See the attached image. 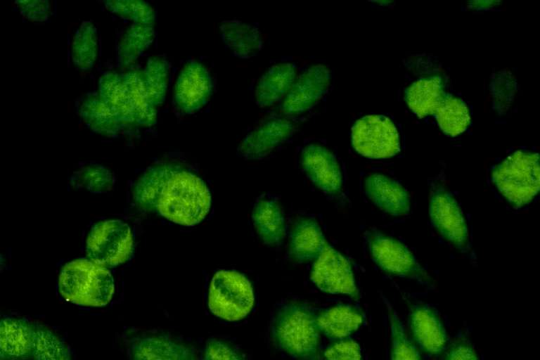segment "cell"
Segmentation results:
<instances>
[{
	"label": "cell",
	"mask_w": 540,
	"mask_h": 360,
	"mask_svg": "<svg viewBox=\"0 0 540 360\" xmlns=\"http://www.w3.org/2000/svg\"><path fill=\"white\" fill-rule=\"evenodd\" d=\"M218 31L226 46L238 58L257 56L264 45L260 30L241 20H221L218 22Z\"/></svg>",
	"instance_id": "484cf974"
},
{
	"label": "cell",
	"mask_w": 540,
	"mask_h": 360,
	"mask_svg": "<svg viewBox=\"0 0 540 360\" xmlns=\"http://www.w3.org/2000/svg\"><path fill=\"white\" fill-rule=\"evenodd\" d=\"M32 360H74L72 348L54 328L34 319Z\"/></svg>",
	"instance_id": "83f0119b"
},
{
	"label": "cell",
	"mask_w": 540,
	"mask_h": 360,
	"mask_svg": "<svg viewBox=\"0 0 540 360\" xmlns=\"http://www.w3.org/2000/svg\"><path fill=\"white\" fill-rule=\"evenodd\" d=\"M81 174L82 180L84 179V186L94 191L105 189L109 184L110 177L109 172L98 165H88L77 172Z\"/></svg>",
	"instance_id": "f35d334b"
},
{
	"label": "cell",
	"mask_w": 540,
	"mask_h": 360,
	"mask_svg": "<svg viewBox=\"0 0 540 360\" xmlns=\"http://www.w3.org/2000/svg\"><path fill=\"white\" fill-rule=\"evenodd\" d=\"M155 34V27L152 25L131 22L119 29L115 51L120 72L139 63V57L151 46Z\"/></svg>",
	"instance_id": "d4e9b609"
},
{
	"label": "cell",
	"mask_w": 540,
	"mask_h": 360,
	"mask_svg": "<svg viewBox=\"0 0 540 360\" xmlns=\"http://www.w3.org/2000/svg\"><path fill=\"white\" fill-rule=\"evenodd\" d=\"M313 115L259 120L240 141L236 152L249 160L266 159L283 146Z\"/></svg>",
	"instance_id": "4fadbf2b"
},
{
	"label": "cell",
	"mask_w": 540,
	"mask_h": 360,
	"mask_svg": "<svg viewBox=\"0 0 540 360\" xmlns=\"http://www.w3.org/2000/svg\"><path fill=\"white\" fill-rule=\"evenodd\" d=\"M380 296L390 325V360H424L422 353L409 335L396 309L383 292H380Z\"/></svg>",
	"instance_id": "f546056e"
},
{
	"label": "cell",
	"mask_w": 540,
	"mask_h": 360,
	"mask_svg": "<svg viewBox=\"0 0 540 360\" xmlns=\"http://www.w3.org/2000/svg\"><path fill=\"white\" fill-rule=\"evenodd\" d=\"M438 76L418 79L404 89V101L420 118L435 113L444 94Z\"/></svg>",
	"instance_id": "f1b7e54d"
},
{
	"label": "cell",
	"mask_w": 540,
	"mask_h": 360,
	"mask_svg": "<svg viewBox=\"0 0 540 360\" xmlns=\"http://www.w3.org/2000/svg\"><path fill=\"white\" fill-rule=\"evenodd\" d=\"M441 360H480L465 321L455 335L450 339Z\"/></svg>",
	"instance_id": "d590c367"
},
{
	"label": "cell",
	"mask_w": 540,
	"mask_h": 360,
	"mask_svg": "<svg viewBox=\"0 0 540 360\" xmlns=\"http://www.w3.org/2000/svg\"><path fill=\"white\" fill-rule=\"evenodd\" d=\"M143 69L148 96L159 109L164 105L168 94L172 72L169 59L165 53L150 54Z\"/></svg>",
	"instance_id": "4dcf8cb0"
},
{
	"label": "cell",
	"mask_w": 540,
	"mask_h": 360,
	"mask_svg": "<svg viewBox=\"0 0 540 360\" xmlns=\"http://www.w3.org/2000/svg\"><path fill=\"white\" fill-rule=\"evenodd\" d=\"M366 322V311L352 303L338 302L321 308L317 316V325L321 335L330 340L349 338Z\"/></svg>",
	"instance_id": "44dd1931"
},
{
	"label": "cell",
	"mask_w": 540,
	"mask_h": 360,
	"mask_svg": "<svg viewBox=\"0 0 540 360\" xmlns=\"http://www.w3.org/2000/svg\"><path fill=\"white\" fill-rule=\"evenodd\" d=\"M218 80L210 66L196 58L180 68L171 91V104L178 122L202 109L211 100Z\"/></svg>",
	"instance_id": "9c48e42d"
},
{
	"label": "cell",
	"mask_w": 540,
	"mask_h": 360,
	"mask_svg": "<svg viewBox=\"0 0 540 360\" xmlns=\"http://www.w3.org/2000/svg\"><path fill=\"white\" fill-rule=\"evenodd\" d=\"M286 256L290 269L313 262L328 242L317 219L304 212L288 219Z\"/></svg>",
	"instance_id": "e0dca14e"
},
{
	"label": "cell",
	"mask_w": 540,
	"mask_h": 360,
	"mask_svg": "<svg viewBox=\"0 0 540 360\" xmlns=\"http://www.w3.org/2000/svg\"><path fill=\"white\" fill-rule=\"evenodd\" d=\"M142 209L180 225L201 222L211 207L208 187L185 154L164 155L139 179L134 192Z\"/></svg>",
	"instance_id": "6da1fadb"
},
{
	"label": "cell",
	"mask_w": 540,
	"mask_h": 360,
	"mask_svg": "<svg viewBox=\"0 0 540 360\" xmlns=\"http://www.w3.org/2000/svg\"><path fill=\"white\" fill-rule=\"evenodd\" d=\"M75 108L79 119L93 132L108 138L121 136L116 113L96 91L80 94Z\"/></svg>",
	"instance_id": "7402d4cb"
},
{
	"label": "cell",
	"mask_w": 540,
	"mask_h": 360,
	"mask_svg": "<svg viewBox=\"0 0 540 360\" xmlns=\"http://www.w3.org/2000/svg\"><path fill=\"white\" fill-rule=\"evenodd\" d=\"M330 82L331 72L326 65H311L296 78L282 101L260 120L298 117L310 110L323 98Z\"/></svg>",
	"instance_id": "5bb4252c"
},
{
	"label": "cell",
	"mask_w": 540,
	"mask_h": 360,
	"mask_svg": "<svg viewBox=\"0 0 540 360\" xmlns=\"http://www.w3.org/2000/svg\"><path fill=\"white\" fill-rule=\"evenodd\" d=\"M96 92L113 109L125 98L122 74L117 66L105 60L98 80Z\"/></svg>",
	"instance_id": "e575fe53"
},
{
	"label": "cell",
	"mask_w": 540,
	"mask_h": 360,
	"mask_svg": "<svg viewBox=\"0 0 540 360\" xmlns=\"http://www.w3.org/2000/svg\"><path fill=\"white\" fill-rule=\"evenodd\" d=\"M252 220L259 240L266 247L280 249L287 237L288 219L281 202L266 193L256 200L252 212Z\"/></svg>",
	"instance_id": "d6986e66"
},
{
	"label": "cell",
	"mask_w": 540,
	"mask_h": 360,
	"mask_svg": "<svg viewBox=\"0 0 540 360\" xmlns=\"http://www.w3.org/2000/svg\"></svg>",
	"instance_id": "ab89813d"
},
{
	"label": "cell",
	"mask_w": 540,
	"mask_h": 360,
	"mask_svg": "<svg viewBox=\"0 0 540 360\" xmlns=\"http://www.w3.org/2000/svg\"><path fill=\"white\" fill-rule=\"evenodd\" d=\"M113 341L125 360H201L200 342L160 327H129L117 331Z\"/></svg>",
	"instance_id": "3957f363"
},
{
	"label": "cell",
	"mask_w": 540,
	"mask_h": 360,
	"mask_svg": "<svg viewBox=\"0 0 540 360\" xmlns=\"http://www.w3.org/2000/svg\"><path fill=\"white\" fill-rule=\"evenodd\" d=\"M125 94L134 106L144 132L156 136L158 125V108L152 103L147 92L143 69L140 63L134 67L120 72Z\"/></svg>",
	"instance_id": "603a6c76"
},
{
	"label": "cell",
	"mask_w": 540,
	"mask_h": 360,
	"mask_svg": "<svg viewBox=\"0 0 540 360\" xmlns=\"http://www.w3.org/2000/svg\"><path fill=\"white\" fill-rule=\"evenodd\" d=\"M406 309V330L424 358L441 360L451 338L439 311L389 278Z\"/></svg>",
	"instance_id": "ba28073f"
},
{
	"label": "cell",
	"mask_w": 540,
	"mask_h": 360,
	"mask_svg": "<svg viewBox=\"0 0 540 360\" xmlns=\"http://www.w3.org/2000/svg\"><path fill=\"white\" fill-rule=\"evenodd\" d=\"M101 3L111 13L134 23L155 25L157 12L144 0H102Z\"/></svg>",
	"instance_id": "d6a6232c"
},
{
	"label": "cell",
	"mask_w": 540,
	"mask_h": 360,
	"mask_svg": "<svg viewBox=\"0 0 540 360\" xmlns=\"http://www.w3.org/2000/svg\"><path fill=\"white\" fill-rule=\"evenodd\" d=\"M14 3L27 20L37 25L44 24L53 13L49 0H15Z\"/></svg>",
	"instance_id": "74e56055"
},
{
	"label": "cell",
	"mask_w": 540,
	"mask_h": 360,
	"mask_svg": "<svg viewBox=\"0 0 540 360\" xmlns=\"http://www.w3.org/2000/svg\"><path fill=\"white\" fill-rule=\"evenodd\" d=\"M363 186L368 200L386 214L403 217L411 214L410 193L396 179L381 173H368L364 178Z\"/></svg>",
	"instance_id": "ac0fdd59"
},
{
	"label": "cell",
	"mask_w": 540,
	"mask_h": 360,
	"mask_svg": "<svg viewBox=\"0 0 540 360\" xmlns=\"http://www.w3.org/2000/svg\"><path fill=\"white\" fill-rule=\"evenodd\" d=\"M428 186V212L434 229L454 250L477 267L478 260L470 242L467 221L448 186L444 166L429 179Z\"/></svg>",
	"instance_id": "5b68a950"
},
{
	"label": "cell",
	"mask_w": 540,
	"mask_h": 360,
	"mask_svg": "<svg viewBox=\"0 0 540 360\" xmlns=\"http://www.w3.org/2000/svg\"><path fill=\"white\" fill-rule=\"evenodd\" d=\"M361 236L366 252L387 278L412 281L428 290L439 285L407 245L390 233L364 225Z\"/></svg>",
	"instance_id": "277c9868"
},
{
	"label": "cell",
	"mask_w": 540,
	"mask_h": 360,
	"mask_svg": "<svg viewBox=\"0 0 540 360\" xmlns=\"http://www.w3.org/2000/svg\"><path fill=\"white\" fill-rule=\"evenodd\" d=\"M201 360H253L236 341L221 335H212L202 343Z\"/></svg>",
	"instance_id": "836d02e7"
},
{
	"label": "cell",
	"mask_w": 540,
	"mask_h": 360,
	"mask_svg": "<svg viewBox=\"0 0 540 360\" xmlns=\"http://www.w3.org/2000/svg\"><path fill=\"white\" fill-rule=\"evenodd\" d=\"M133 250L129 226L117 219L95 224L90 231L86 252L89 259L103 266H116L128 259Z\"/></svg>",
	"instance_id": "2e32d148"
},
{
	"label": "cell",
	"mask_w": 540,
	"mask_h": 360,
	"mask_svg": "<svg viewBox=\"0 0 540 360\" xmlns=\"http://www.w3.org/2000/svg\"><path fill=\"white\" fill-rule=\"evenodd\" d=\"M319 302L286 297L274 309L268 321L265 338L271 353L294 360H323L321 333L317 316Z\"/></svg>",
	"instance_id": "7a4b0ae2"
},
{
	"label": "cell",
	"mask_w": 540,
	"mask_h": 360,
	"mask_svg": "<svg viewBox=\"0 0 540 360\" xmlns=\"http://www.w3.org/2000/svg\"><path fill=\"white\" fill-rule=\"evenodd\" d=\"M34 319L13 310L1 312V360H32Z\"/></svg>",
	"instance_id": "ffe728a7"
},
{
	"label": "cell",
	"mask_w": 540,
	"mask_h": 360,
	"mask_svg": "<svg viewBox=\"0 0 540 360\" xmlns=\"http://www.w3.org/2000/svg\"><path fill=\"white\" fill-rule=\"evenodd\" d=\"M434 114L442 131L451 136L463 133L471 122L465 103L449 93L444 94Z\"/></svg>",
	"instance_id": "1f68e13d"
},
{
	"label": "cell",
	"mask_w": 540,
	"mask_h": 360,
	"mask_svg": "<svg viewBox=\"0 0 540 360\" xmlns=\"http://www.w3.org/2000/svg\"><path fill=\"white\" fill-rule=\"evenodd\" d=\"M99 33L94 23L83 20L72 35L70 56L78 74L84 77L94 68L98 57Z\"/></svg>",
	"instance_id": "4316f807"
},
{
	"label": "cell",
	"mask_w": 540,
	"mask_h": 360,
	"mask_svg": "<svg viewBox=\"0 0 540 360\" xmlns=\"http://www.w3.org/2000/svg\"><path fill=\"white\" fill-rule=\"evenodd\" d=\"M323 360H362L359 342L351 337L331 340L323 347Z\"/></svg>",
	"instance_id": "8d00e7d4"
},
{
	"label": "cell",
	"mask_w": 540,
	"mask_h": 360,
	"mask_svg": "<svg viewBox=\"0 0 540 360\" xmlns=\"http://www.w3.org/2000/svg\"><path fill=\"white\" fill-rule=\"evenodd\" d=\"M351 143L356 153L374 159L391 158L401 150L395 125L388 117L380 115L356 120L352 127Z\"/></svg>",
	"instance_id": "9a60e30c"
},
{
	"label": "cell",
	"mask_w": 540,
	"mask_h": 360,
	"mask_svg": "<svg viewBox=\"0 0 540 360\" xmlns=\"http://www.w3.org/2000/svg\"><path fill=\"white\" fill-rule=\"evenodd\" d=\"M297 70L291 62H279L269 67L255 88V100L261 108L276 105L286 96L297 78Z\"/></svg>",
	"instance_id": "cb8c5ba5"
},
{
	"label": "cell",
	"mask_w": 540,
	"mask_h": 360,
	"mask_svg": "<svg viewBox=\"0 0 540 360\" xmlns=\"http://www.w3.org/2000/svg\"><path fill=\"white\" fill-rule=\"evenodd\" d=\"M255 303L251 281L236 271L220 270L213 276L208 292V307L217 317L227 321L245 319Z\"/></svg>",
	"instance_id": "8fae6325"
},
{
	"label": "cell",
	"mask_w": 540,
	"mask_h": 360,
	"mask_svg": "<svg viewBox=\"0 0 540 360\" xmlns=\"http://www.w3.org/2000/svg\"><path fill=\"white\" fill-rule=\"evenodd\" d=\"M492 184L515 209L531 202L540 188L539 154L518 150L494 166Z\"/></svg>",
	"instance_id": "52a82bcc"
},
{
	"label": "cell",
	"mask_w": 540,
	"mask_h": 360,
	"mask_svg": "<svg viewBox=\"0 0 540 360\" xmlns=\"http://www.w3.org/2000/svg\"><path fill=\"white\" fill-rule=\"evenodd\" d=\"M58 289L60 295L71 303L98 307L110 302L115 284L106 266L90 259H78L63 267Z\"/></svg>",
	"instance_id": "8992f818"
},
{
	"label": "cell",
	"mask_w": 540,
	"mask_h": 360,
	"mask_svg": "<svg viewBox=\"0 0 540 360\" xmlns=\"http://www.w3.org/2000/svg\"><path fill=\"white\" fill-rule=\"evenodd\" d=\"M354 270V261L327 242L312 262L309 278L322 292L347 295L357 302L361 292Z\"/></svg>",
	"instance_id": "7c38bea8"
},
{
	"label": "cell",
	"mask_w": 540,
	"mask_h": 360,
	"mask_svg": "<svg viewBox=\"0 0 540 360\" xmlns=\"http://www.w3.org/2000/svg\"><path fill=\"white\" fill-rule=\"evenodd\" d=\"M299 167L312 186L321 192L341 214L347 216L350 200L343 185L340 164L328 148L310 143L300 153Z\"/></svg>",
	"instance_id": "30bf717a"
}]
</instances>
